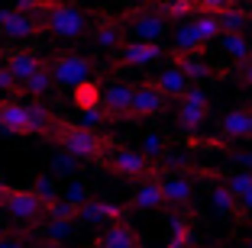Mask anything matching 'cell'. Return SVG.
<instances>
[{"mask_svg": "<svg viewBox=\"0 0 252 248\" xmlns=\"http://www.w3.org/2000/svg\"><path fill=\"white\" fill-rule=\"evenodd\" d=\"M49 139H55L65 152L78 155L81 161H100V165H104L107 152L113 148L110 136H100L97 129H88L81 123H65V119H55Z\"/></svg>", "mask_w": 252, "mask_h": 248, "instance_id": "6da1fadb", "label": "cell"}, {"mask_svg": "<svg viewBox=\"0 0 252 248\" xmlns=\"http://www.w3.org/2000/svg\"><path fill=\"white\" fill-rule=\"evenodd\" d=\"M32 13L42 20V32H52L55 39H84L91 29V20L81 7L59 3V0H39Z\"/></svg>", "mask_w": 252, "mask_h": 248, "instance_id": "7a4b0ae2", "label": "cell"}, {"mask_svg": "<svg viewBox=\"0 0 252 248\" xmlns=\"http://www.w3.org/2000/svg\"><path fill=\"white\" fill-rule=\"evenodd\" d=\"M120 20H123V29L133 39H139V42H158V39L165 36V29H168V20L158 13V7L126 10Z\"/></svg>", "mask_w": 252, "mask_h": 248, "instance_id": "3957f363", "label": "cell"}, {"mask_svg": "<svg viewBox=\"0 0 252 248\" xmlns=\"http://www.w3.org/2000/svg\"><path fill=\"white\" fill-rule=\"evenodd\" d=\"M104 165L113 171V174L126 177V181H149L152 177V161L142 152H133V148H123L113 142V148L107 152Z\"/></svg>", "mask_w": 252, "mask_h": 248, "instance_id": "277c9868", "label": "cell"}, {"mask_svg": "<svg viewBox=\"0 0 252 248\" xmlns=\"http://www.w3.org/2000/svg\"><path fill=\"white\" fill-rule=\"evenodd\" d=\"M49 71H52V81L59 87H78L81 81L91 78L94 65L84 55H74V52H59L49 58Z\"/></svg>", "mask_w": 252, "mask_h": 248, "instance_id": "5b68a950", "label": "cell"}, {"mask_svg": "<svg viewBox=\"0 0 252 248\" xmlns=\"http://www.w3.org/2000/svg\"><path fill=\"white\" fill-rule=\"evenodd\" d=\"M0 206H3L13 219H20V222H39V219L45 216V200H39L36 193H32V187H26V190L23 187H7Z\"/></svg>", "mask_w": 252, "mask_h": 248, "instance_id": "8992f818", "label": "cell"}, {"mask_svg": "<svg viewBox=\"0 0 252 248\" xmlns=\"http://www.w3.org/2000/svg\"><path fill=\"white\" fill-rule=\"evenodd\" d=\"M0 32L13 42H23V39H36L42 36V20L36 13H26V10L7 7L0 10Z\"/></svg>", "mask_w": 252, "mask_h": 248, "instance_id": "52a82bcc", "label": "cell"}, {"mask_svg": "<svg viewBox=\"0 0 252 248\" xmlns=\"http://www.w3.org/2000/svg\"><path fill=\"white\" fill-rule=\"evenodd\" d=\"M210 116V100L200 87H188L185 97L178 100V126L185 132H194L197 126H204V119Z\"/></svg>", "mask_w": 252, "mask_h": 248, "instance_id": "ba28073f", "label": "cell"}, {"mask_svg": "<svg viewBox=\"0 0 252 248\" xmlns=\"http://www.w3.org/2000/svg\"><path fill=\"white\" fill-rule=\"evenodd\" d=\"M165 103H168V97L156 87V81L136 84V90H133V107H129V119L158 116V113H165Z\"/></svg>", "mask_w": 252, "mask_h": 248, "instance_id": "9c48e42d", "label": "cell"}, {"mask_svg": "<svg viewBox=\"0 0 252 248\" xmlns=\"http://www.w3.org/2000/svg\"><path fill=\"white\" fill-rule=\"evenodd\" d=\"M165 58V52L158 42H123L117 49V68H142V65H156V61Z\"/></svg>", "mask_w": 252, "mask_h": 248, "instance_id": "30bf717a", "label": "cell"}, {"mask_svg": "<svg viewBox=\"0 0 252 248\" xmlns=\"http://www.w3.org/2000/svg\"><path fill=\"white\" fill-rule=\"evenodd\" d=\"M133 90H136V84H123V81L110 84V87L104 90V97H100V110H104V116L107 119H129Z\"/></svg>", "mask_w": 252, "mask_h": 248, "instance_id": "8fae6325", "label": "cell"}, {"mask_svg": "<svg viewBox=\"0 0 252 248\" xmlns=\"http://www.w3.org/2000/svg\"><path fill=\"white\" fill-rule=\"evenodd\" d=\"M0 129L13 132V136H32L30 110L20 100H0Z\"/></svg>", "mask_w": 252, "mask_h": 248, "instance_id": "7c38bea8", "label": "cell"}, {"mask_svg": "<svg viewBox=\"0 0 252 248\" xmlns=\"http://www.w3.org/2000/svg\"><path fill=\"white\" fill-rule=\"evenodd\" d=\"M123 42H126L123 20H120V16L104 13L100 20H97V26H94V45H97L100 52H117Z\"/></svg>", "mask_w": 252, "mask_h": 248, "instance_id": "4fadbf2b", "label": "cell"}, {"mask_svg": "<svg viewBox=\"0 0 252 248\" xmlns=\"http://www.w3.org/2000/svg\"><path fill=\"white\" fill-rule=\"evenodd\" d=\"M3 65H7V71L16 78V84L23 87V81L32 78V71L42 65V58H39L32 49H10V52H3Z\"/></svg>", "mask_w": 252, "mask_h": 248, "instance_id": "5bb4252c", "label": "cell"}, {"mask_svg": "<svg viewBox=\"0 0 252 248\" xmlns=\"http://www.w3.org/2000/svg\"><path fill=\"white\" fill-rule=\"evenodd\" d=\"M220 139H230V142L252 139V107L230 110V113L220 119Z\"/></svg>", "mask_w": 252, "mask_h": 248, "instance_id": "9a60e30c", "label": "cell"}, {"mask_svg": "<svg viewBox=\"0 0 252 248\" xmlns=\"http://www.w3.org/2000/svg\"><path fill=\"white\" fill-rule=\"evenodd\" d=\"M156 87L162 90L168 100H181V97H185V90L191 87V81H188V74L181 71L178 65H171V68H165V71H158Z\"/></svg>", "mask_w": 252, "mask_h": 248, "instance_id": "2e32d148", "label": "cell"}, {"mask_svg": "<svg viewBox=\"0 0 252 248\" xmlns=\"http://www.w3.org/2000/svg\"><path fill=\"white\" fill-rule=\"evenodd\" d=\"M158 184H162L165 203H171V206H188L194 200V184L188 181V177L171 174V177H165V181H158Z\"/></svg>", "mask_w": 252, "mask_h": 248, "instance_id": "e0dca14e", "label": "cell"}, {"mask_svg": "<svg viewBox=\"0 0 252 248\" xmlns=\"http://www.w3.org/2000/svg\"><path fill=\"white\" fill-rule=\"evenodd\" d=\"M120 216H123V206L104 203V200H94V197L78 210V219H84V222H117Z\"/></svg>", "mask_w": 252, "mask_h": 248, "instance_id": "ac0fdd59", "label": "cell"}, {"mask_svg": "<svg viewBox=\"0 0 252 248\" xmlns=\"http://www.w3.org/2000/svg\"><path fill=\"white\" fill-rule=\"evenodd\" d=\"M136 245H139V242H136V232L126 226L123 219H117V222L97 239L94 248H136Z\"/></svg>", "mask_w": 252, "mask_h": 248, "instance_id": "d6986e66", "label": "cell"}, {"mask_svg": "<svg viewBox=\"0 0 252 248\" xmlns=\"http://www.w3.org/2000/svg\"><path fill=\"white\" fill-rule=\"evenodd\" d=\"M100 84L97 81H81L78 87H71V103L74 110H81V113H91V110H100Z\"/></svg>", "mask_w": 252, "mask_h": 248, "instance_id": "ffe728a7", "label": "cell"}, {"mask_svg": "<svg viewBox=\"0 0 252 248\" xmlns=\"http://www.w3.org/2000/svg\"><path fill=\"white\" fill-rule=\"evenodd\" d=\"M162 203H165V193H162V184L158 181H146L133 193V206L136 210H158Z\"/></svg>", "mask_w": 252, "mask_h": 248, "instance_id": "44dd1931", "label": "cell"}, {"mask_svg": "<svg viewBox=\"0 0 252 248\" xmlns=\"http://www.w3.org/2000/svg\"><path fill=\"white\" fill-rule=\"evenodd\" d=\"M220 49L230 55V61H246L252 55V45L243 32H223L220 36Z\"/></svg>", "mask_w": 252, "mask_h": 248, "instance_id": "7402d4cb", "label": "cell"}, {"mask_svg": "<svg viewBox=\"0 0 252 248\" xmlns=\"http://www.w3.org/2000/svg\"><path fill=\"white\" fill-rule=\"evenodd\" d=\"M55 81H52V71H49V58H42V65L32 71V78L30 81H23V87H20V94H30V97H39V94H45V90L52 87Z\"/></svg>", "mask_w": 252, "mask_h": 248, "instance_id": "603a6c76", "label": "cell"}, {"mask_svg": "<svg viewBox=\"0 0 252 248\" xmlns=\"http://www.w3.org/2000/svg\"><path fill=\"white\" fill-rule=\"evenodd\" d=\"M81 168H84L81 158L71 155V152H65V148H62L59 155H52V161H49V174L52 177H74Z\"/></svg>", "mask_w": 252, "mask_h": 248, "instance_id": "cb8c5ba5", "label": "cell"}, {"mask_svg": "<svg viewBox=\"0 0 252 248\" xmlns=\"http://www.w3.org/2000/svg\"><path fill=\"white\" fill-rule=\"evenodd\" d=\"M26 110H30V123H32V136H49L55 126V116L52 110L42 107V103H26Z\"/></svg>", "mask_w": 252, "mask_h": 248, "instance_id": "d4e9b609", "label": "cell"}, {"mask_svg": "<svg viewBox=\"0 0 252 248\" xmlns=\"http://www.w3.org/2000/svg\"><path fill=\"white\" fill-rule=\"evenodd\" d=\"M175 65L188 74V81H191V84H194V81H207L210 74H214L207 61H200V55H178V58H175Z\"/></svg>", "mask_w": 252, "mask_h": 248, "instance_id": "484cf974", "label": "cell"}, {"mask_svg": "<svg viewBox=\"0 0 252 248\" xmlns=\"http://www.w3.org/2000/svg\"><path fill=\"white\" fill-rule=\"evenodd\" d=\"M217 20H220V36L223 32H243L246 23H249V13L243 7H230V10H223V13H217Z\"/></svg>", "mask_w": 252, "mask_h": 248, "instance_id": "4316f807", "label": "cell"}, {"mask_svg": "<svg viewBox=\"0 0 252 248\" xmlns=\"http://www.w3.org/2000/svg\"><path fill=\"white\" fill-rule=\"evenodd\" d=\"M194 10H197V0H162V3H158V13H162L165 20H185Z\"/></svg>", "mask_w": 252, "mask_h": 248, "instance_id": "83f0119b", "label": "cell"}, {"mask_svg": "<svg viewBox=\"0 0 252 248\" xmlns=\"http://www.w3.org/2000/svg\"><path fill=\"white\" fill-rule=\"evenodd\" d=\"M165 148H168V142H165L162 132H146V136H142V155H146L152 165L165 158Z\"/></svg>", "mask_w": 252, "mask_h": 248, "instance_id": "f1b7e54d", "label": "cell"}, {"mask_svg": "<svg viewBox=\"0 0 252 248\" xmlns=\"http://www.w3.org/2000/svg\"><path fill=\"white\" fill-rule=\"evenodd\" d=\"M194 29H197V36L204 39V42H214V39H220V20H217V13H200L194 16Z\"/></svg>", "mask_w": 252, "mask_h": 248, "instance_id": "f546056e", "label": "cell"}, {"mask_svg": "<svg viewBox=\"0 0 252 248\" xmlns=\"http://www.w3.org/2000/svg\"><path fill=\"white\" fill-rule=\"evenodd\" d=\"M210 197H214V206L223 213V216H230V213H236V193H233L226 184H217L214 190H210Z\"/></svg>", "mask_w": 252, "mask_h": 248, "instance_id": "4dcf8cb0", "label": "cell"}, {"mask_svg": "<svg viewBox=\"0 0 252 248\" xmlns=\"http://www.w3.org/2000/svg\"><path fill=\"white\" fill-rule=\"evenodd\" d=\"M62 200H65L68 206H74V210H81V206L91 200V187H88V184H74L71 181L65 187V193H62Z\"/></svg>", "mask_w": 252, "mask_h": 248, "instance_id": "1f68e13d", "label": "cell"}, {"mask_svg": "<svg viewBox=\"0 0 252 248\" xmlns=\"http://www.w3.org/2000/svg\"><path fill=\"white\" fill-rule=\"evenodd\" d=\"M32 193H36L39 200H45V203H52V200L59 197V190H55V177L52 174H39L36 181H32Z\"/></svg>", "mask_w": 252, "mask_h": 248, "instance_id": "d6a6232c", "label": "cell"}, {"mask_svg": "<svg viewBox=\"0 0 252 248\" xmlns=\"http://www.w3.org/2000/svg\"><path fill=\"white\" fill-rule=\"evenodd\" d=\"M168 245H175V248H188L191 245V226H188L185 219H171V239H168Z\"/></svg>", "mask_w": 252, "mask_h": 248, "instance_id": "836d02e7", "label": "cell"}, {"mask_svg": "<svg viewBox=\"0 0 252 248\" xmlns=\"http://www.w3.org/2000/svg\"><path fill=\"white\" fill-rule=\"evenodd\" d=\"M68 232H71V222L68 219H49V226H45V239L49 242H62Z\"/></svg>", "mask_w": 252, "mask_h": 248, "instance_id": "e575fe53", "label": "cell"}, {"mask_svg": "<svg viewBox=\"0 0 252 248\" xmlns=\"http://www.w3.org/2000/svg\"><path fill=\"white\" fill-rule=\"evenodd\" d=\"M226 187H230L236 197H243V193L252 190V174H249V171H243V174H230V177H226Z\"/></svg>", "mask_w": 252, "mask_h": 248, "instance_id": "d590c367", "label": "cell"}, {"mask_svg": "<svg viewBox=\"0 0 252 248\" xmlns=\"http://www.w3.org/2000/svg\"><path fill=\"white\" fill-rule=\"evenodd\" d=\"M236 7V0H197L200 13H223V10Z\"/></svg>", "mask_w": 252, "mask_h": 248, "instance_id": "8d00e7d4", "label": "cell"}, {"mask_svg": "<svg viewBox=\"0 0 252 248\" xmlns=\"http://www.w3.org/2000/svg\"><path fill=\"white\" fill-rule=\"evenodd\" d=\"M0 90H7V94H20V84H16V78L7 71V65H0Z\"/></svg>", "mask_w": 252, "mask_h": 248, "instance_id": "74e56055", "label": "cell"}, {"mask_svg": "<svg viewBox=\"0 0 252 248\" xmlns=\"http://www.w3.org/2000/svg\"><path fill=\"white\" fill-rule=\"evenodd\" d=\"M246 216H252V190L236 197V219H246Z\"/></svg>", "mask_w": 252, "mask_h": 248, "instance_id": "f35d334b", "label": "cell"}, {"mask_svg": "<svg viewBox=\"0 0 252 248\" xmlns=\"http://www.w3.org/2000/svg\"><path fill=\"white\" fill-rule=\"evenodd\" d=\"M236 78L243 81L246 87H252V55H249L246 61H239V71H236Z\"/></svg>", "mask_w": 252, "mask_h": 248, "instance_id": "ab89813d", "label": "cell"}, {"mask_svg": "<svg viewBox=\"0 0 252 248\" xmlns=\"http://www.w3.org/2000/svg\"><path fill=\"white\" fill-rule=\"evenodd\" d=\"M0 248H26V239L23 235H7V239L0 242Z\"/></svg>", "mask_w": 252, "mask_h": 248, "instance_id": "60d3db41", "label": "cell"}, {"mask_svg": "<svg viewBox=\"0 0 252 248\" xmlns=\"http://www.w3.org/2000/svg\"><path fill=\"white\" fill-rule=\"evenodd\" d=\"M233 161H239V165L252 168V152H236V155H233Z\"/></svg>", "mask_w": 252, "mask_h": 248, "instance_id": "b9f144b4", "label": "cell"}, {"mask_svg": "<svg viewBox=\"0 0 252 248\" xmlns=\"http://www.w3.org/2000/svg\"><path fill=\"white\" fill-rule=\"evenodd\" d=\"M42 248H65V245H62V242H45Z\"/></svg>", "mask_w": 252, "mask_h": 248, "instance_id": "7bdbcfd3", "label": "cell"}, {"mask_svg": "<svg viewBox=\"0 0 252 248\" xmlns=\"http://www.w3.org/2000/svg\"><path fill=\"white\" fill-rule=\"evenodd\" d=\"M3 193H7V184L0 181V200H3Z\"/></svg>", "mask_w": 252, "mask_h": 248, "instance_id": "ee69618b", "label": "cell"}, {"mask_svg": "<svg viewBox=\"0 0 252 248\" xmlns=\"http://www.w3.org/2000/svg\"><path fill=\"white\" fill-rule=\"evenodd\" d=\"M7 235H10V232H7V229H0V242H3V239H7Z\"/></svg>", "mask_w": 252, "mask_h": 248, "instance_id": "f6af8a7d", "label": "cell"}, {"mask_svg": "<svg viewBox=\"0 0 252 248\" xmlns=\"http://www.w3.org/2000/svg\"><path fill=\"white\" fill-rule=\"evenodd\" d=\"M246 248H252V235H249V245H246Z\"/></svg>", "mask_w": 252, "mask_h": 248, "instance_id": "bcb514c9", "label": "cell"}, {"mask_svg": "<svg viewBox=\"0 0 252 248\" xmlns=\"http://www.w3.org/2000/svg\"><path fill=\"white\" fill-rule=\"evenodd\" d=\"M162 248H175V245H162Z\"/></svg>", "mask_w": 252, "mask_h": 248, "instance_id": "7dc6e473", "label": "cell"}, {"mask_svg": "<svg viewBox=\"0 0 252 248\" xmlns=\"http://www.w3.org/2000/svg\"><path fill=\"white\" fill-rule=\"evenodd\" d=\"M136 248H142V245H136Z\"/></svg>", "mask_w": 252, "mask_h": 248, "instance_id": "c3c4849f", "label": "cell"}]
</instances>
